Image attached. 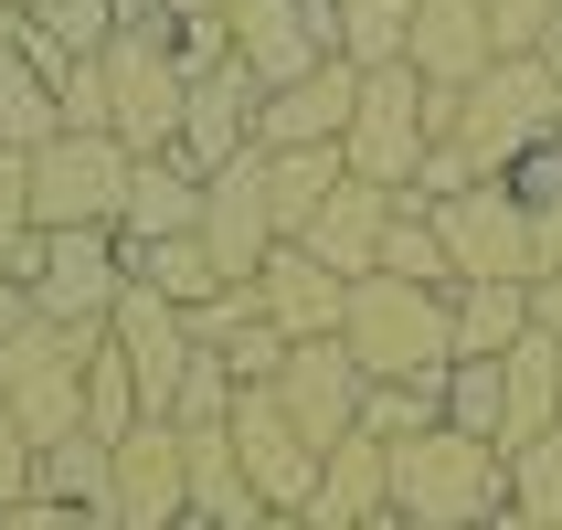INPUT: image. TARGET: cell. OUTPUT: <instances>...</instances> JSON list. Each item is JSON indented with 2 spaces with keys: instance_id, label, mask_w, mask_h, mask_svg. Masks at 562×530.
<instances>
[{
  "instance_id": "cell-1",
  "label": "cell",
  "mask_w": 562,
  "mask_h": 530,
  "mask_svg": "<svg viewBox=\"0 0 562 530\" xmlns=\"http://www.w3.org/2000/svg\"><path fill=\"white\" fill-rule=\"evenodd\" d=\"M340 350L361 361V382H436V372H457V286L361 277L350 308H340Z\"/></svg>"
},
{
  "instance_id": "cell-2",
  "label": "cell",
  "mask_w": 562,
  "mask_h": 530,
  "mask_svg": "<svg viewBox=\"0 0 562 530\" xmlns=\"http://www.w3.org/2000/svg\"><path fill=\"white\" fill-rule=\"evenodd\" d=\"M499 509H509V456L488 436L425 425V436L393 446V520L404 530H477Z\"/></svg>"
},
{
  "instance_id": "cell-3",
  "label": "cell",
  "mask_w": 562,
  "mask_h": 530,
  "mask_svg": "<svg viewBox=\"0 0 562 530\" xmlns=\"http://www.w3.org/2000/svg\"><path fill=\"white\" fill-rule=\"evenodd\" d=\"M552 127H562V75L541 54H499L457 95V149H468L477 181H509L531 149H552Z\"/></svg>"
},
{
  "instance_id": "cell-4",
  "label": "cell",
  "mask_w": 562,
  "mask_h": 530,
  "mask_svg": "<svg viewBox=\"0 0 562 530\" xmlns=\"http://www.w3.org/2000/svg\"><path fill=\"white\" fill-rule=\"evenodd\" d=\"M127 170H138V159H127L106 127H54V138L32 149V223H43V234H117Z\"/></svg>"
},
{
  "instance_id": "cell-5",
  "label": "cell",
  "mask_w": 562,
  "mask_h": 530,
  "mask_svg": "<svg viewBox=\"0 0 562 530\" xmlns=\"http://www.w3.org/2000/svg\"><path fill=\"white\" fill-rule=\"evenodd\" d=\"M106 329H54V318H32L22 340H0V404L22 414L32 446H64L86 436V350Z\"/></svg>"
},
{
  "instance_id": "cell-6",
  "label": "cell",
  "mask_w": 562,
  "mask_h": 530,
  "mask_svg": "<svg viewBox=\"0 0 562 530\" xmlns=\"http://www.w3.org/2000/svg\"><path fill=\"white\" fill-rule=\"evenodd\" d=\"M425 106H436V86H425L414 64H372V75H361V106H350V127H340V170H350V181L404 191L414 159L436 149Z\"/></svg>"
},
{
  "instance_id": "cell-7",
  "label": "cell",
  "mask_w": 562,
  "mask_h": 530,
  "mask_svg": "<svg viewBox=\"0 0 562 530\" xmlns=\"http://www.w3.org/2000/svg\"><path fill=\"white\" fill-rule=\"evenodd\" d=\"M181 54L159 43L149 22H127L117 43H106V138H117L127 159H149V149H181Z\"/></svg>"
},
{
  "instance_id": "cell-8",
  "label": "cell",
  "mask_w": 562,
  "mask_h": 530,
  "mask_svg": "<svg viewBox=\"0 0 562 530\" xmlns=\"http://www.w3.org/2000/svg\"><path fill=\"white\" fill-rule=\"evenodd\" d=\"M106 520L117 530H191V456L170 414H138L106 446Z\"/></svg>"
},
{
  "instance_id": "cell-9",
  "label": "cell",
  "mask_w": 562,
  "mask_h": 530,
  "mask_svg": "<svg viewBox=\"0 0 562 530\" xmlns=\"http://www.w3.org/2000/svg\"><path fill=\"white\" fill-rule=\"evenodd\" d=\"M436 245H446V266H457V286H477V277L531 286V202L509 181H468V191L436 202Z\"/></svg>"
},
{
  "instance_id": "cell-10",
  "label": "cell",
  "mask_w": 562,
  "mask_h": 530,
  "mask_svg": "<svg viewBox=\"0 0 562 530\" xmlns=\"http://www.w3.org/2000/svg\"><path fill=\"white\" fill-rule=\"evenodd\" d=\"M32 308L54 318V329H106L127 297V245L117 234H43L32 245Z\"/></svg>"
},
{
  "instance_id": "cell-11",
  "label": "cell",
  "mask_w": 562,
  "mask_h": 530,
  "mask_svg": "<svg viewBox=\"0 0 562 530\" xmlns=\"http://www.w3.org/2000/svg\"><path fill=\"white\" fill-rule=\"evenodd\" d=\"M223 32H234V64L277 95V86H297L308 64L340 54V0H234Z\"/></svg>"
},
{
  "instance_id": "cell-12",
  "label": "cell",
  "mask_w": 562,
  "mask_h": 530,
  "mask_svg": "<svg viewBox=\"0 0 562 530\" xmlns=\"http://www.w3.org/2000/svg\"><path fill=\"white\" fill-rule=\"evenodd\" d=\"M223 436H234V456H245V477H255V499L277 509V520H297V509H308L318 446L297 436V414L277 404V382H245V393H234V414H223Z\"/></svg>"
},
{
  "instance_id": "cell-13",
  "label": "cell",
  "mask_w": 562,
  "mask_h": 530,
  "mask_svg": "<svg viewBox=\"0 0 562 530\" xmlns=\"http://www.w3.org/2000/svg\"><path fill=\"white\" fill-rule=\"evenodd\" d=\"M202 245H213V277L223 286H255V277H266V255L286 245L277 213H266V149L202 170Z\"/></svg>"
},
{
  "instance_id": "cell-14",
  "label": "cell",
  "mask_w": 562,
  "mask_h": 530,
  "mask_svg": "<svg viewBox=\"0 0 562 530\" xmlns=\"http://www.w3.org/2000/svg\"><path fill=\"white\" fill-rule=\"evenodd\" d=\"M106 340H117V361L138 372V404H149V414H170V404H181V372L202 361V340H191V318L170 308L159 286H138V277H127L117 318H106Z\"/></svg>"
},
{
  "instance_id": "cell-15",
  "label": "cell",
  "mask_w": 562,
  "mask_h": 530,
  "mask_svg": "<svg viewBox=\"0 0 562 530\" xmlns=\"http://www.w3.org/2000/svg\"><path fill=\"white\" fill-rule=\"evenodd\" d=\"M361 393H372V382H361V361H350L340 340H297L286 372H277V404L297 414V436H308L318 456H329L340 436H361Z\"/></svg>"
},
{
  "instance_id": "cell-16",
  "label": "cell",
  "mask_w": 562,
  "mask_h": 530,
  "mask_svg": "<svg viewBox=\"0 0 562 530\" xmlns=\"http://www.w3.org/2000/svg\"><path fill=\"white\" fill-rule=\"evenodd\" d=\"M350 106H361V64H308L297 86H277L266 106H255V149H340Z\"/></svg>"
},
{
  "instance_id": "cell-17",
  "label": "cell",
  "mask_w": 562,
  "mask_h": 530,
  "mask_svg": "<svg viewBox=\"0 0 562 530\" xmlns=\"http://www.w3.org/2000/svg\"><path fill=\"white\" fill-rule=\"evenodd\" d=\"M255 106H266V86H255L245 64H213V75H191L181 95V159L191 170H223V159L255 149Z\"/></svg>"
},
{
  "instance_id": "cell-18",
  "label": "cell",
  "mask_w": 562,
  "mask_h": 530,
  "mask_svg": "<svg viewBox=\"0 0 562 530\" xmlns=\"http://www.w3.org/2000/svg\"><path fill=\"white\" fill-rule=\"evenodd\" d=\"M308 530H361V520H393V446L382 436H340L318 456V488L297 509Z\"/></svg>"
},
{
  "instance_id": "cell-19",
  "label": "cell",
  "mask_w": 562,
  "mask_h": 530,
  "mask_svg": "<svg viewBox=\"0 0 562 530\" xmlns=\"http://www.w3.org/2000/svg\"><path fill=\"white\" fill-rule=\"evenodd\" d=\"M404 64L425 75V86L468 95L477 75L499 64V43H488V11H477V0H414V43H404Z\"/></svg>"
},
{
  "instance_id": "cell-20",
  "label": "cell",
  "mask_w": 562,
  "mask_h": 530,
  "mask_svg": "<svg viewBox=\"0 0 562 530\" xmlns=\"http://www.w3.org/2000/svg\"><path fill=\"white\" fill-rule=\"evenodd\" d=\"M255 308L277 318L286 340H340V308H350V277H329L308 245H277L266 277H255Z\"/></svg>"
},
{
  "instance_id": "cell-21",
  "label": "cell",
  "mask_w": 562,
  "mask_h": 530,
  "mask_svg": "<svg viewBox=\"0 0 562 530\" xmlns=\"http://www.w3.org/2000/svg\"><path fill=\"white\" fill-rule=\"evenodd\" d=\"M382 234H393V191H382V181H340L329 202H318V223L297 234V245H308L329 277L361 286V277H382Z\"/></svg>"
},
{
  "instance_id": "cell-22",
  "label": "cell",
  "mask_w": 562,
  "mask_h": 530,
  "mask_svg": "<svg viewBox=\"0 0 562 530\" xmlns=\"http://www.w3.org/2000/svg\"><path fill=\"white\" fill-rule=\"evenodd\" d=\"M202 223V170L181 149H149L127 170V213H117V245H159V234H191Z\"/></svg>"
},
{
  "instance_id": "cell-23",
  "label": "cell",
  "mask_w": 562,
  "mask_h": 530,
  "mask_svg": "<svg viewBox=\"0 0 562 530\" xmlns=\"http://www.w3.org/2000/svg\"><path fill=\"white\" fill-rule=\"evenodd\" d=\"M499 393H509V425H499V446L562 436V340L520 329V340H509V361H499Z\"/></svg>"
},
{
  "instance_id": "cell-24",
  "label": "cell",
  "mask_w": 562,
  "mask_h": 530,
  "mask_svg": "<svg viewBox=\"0 0 562 530\" xmlns=\"http://www.w3.org/2000/svg\"><path fill=\"white\" fill-rule=\"evenodd\" d=\"M181 456H191V520L202 530H255V520H277V509L255 499V477H245V456H234V436H181Z\"/></svg>"
},
{
  "instance_id": "cell-25",
  "label": "cell",
  "mask_w": 562,
  "mask_h": 530,
  "mask_svg": "<svg viewBox=\"0 0 562 530\" xmlns=\"http://www.w3.org/2000/svg\"><path fill=\"white\" fill-rule=\"evenodd\" d=\"M127 277H138V286H159V297H170L181 318L223 297V277H213V245H202V223H191V234H159V245H127Z\"/></svg>"
},
{
  "instance_id": "cell-26",
  "label": "cell",
  "mask_w": 562,
  "mask_h": 530,
  "mask_svg": "<svg viewBox=\"0 0 562 530\" xmlns=\"http://www.w3.org/2000/svg\"><path fill=\"white\" fill-rule=\"evenodd\" d=\"M350 170H340V149H266V213H277V234L297 245L318 223V202L340 191Z\"/></svg>"
},
{
  "instance_id": "cell-27",
  "label": "cell",
  "mask_w": 562,
  "mask_h": 530,
  "mask_svg": "<svg viewBox=\"0 0 562 530\" xmlns=\"http://www.w3.org/2000/svg\"><path fill=\"white\" fill-rule=\"evenodd\" d=\"M520 329H531V286H509V277L457 286V361H509Z\"/></svg>"
},
{
  "instance_id": "cell-28",
  "label": "cell",
  "mask_w": 562,
  "mask_h": 530,
  "mask_svg": "<svg viewBox=\"0 0 562 530\" xmlns=\"http://www.w3.org/2000/svg\"><path fill=\"white\" fill-rule=\"evenodd\" d=\"M64 127V106H54V75L32 54H0V149H43Z\"/></svg>"
},
{
  "instance_id": "cell-29",
  "label": "cell",
  "mask_w": 562,
  "mask_h": 530,
  "mask_svg": "<svg viewBox=\"0 0 562 530\" xmlns=\"http://www.w3.org/2000/svg\"><path fill=\"white\" fill-rule=\"evenodd\" d=\"M499 456H509V520L520 530H562V436L499 446Z\"/></svg>"
},
{
  "instance_id": "cell-30",
  "label": "cell",
  "mask_w": 562,
  "mask_h": 530,
  "mask_svg": "<svg viewBox=\"0 0 562 530\" xmlns=\"http://www.w3.org/2000/svg\"><path fill=\"white\" fill-rule=\"evenodd\" d=\"M414 43V0H340V64H404Z\"/></svg>"
},
{
  "instance_id": "cell-31",
  "label": "cell",
  "mask_w": 562,
  "mask_h": 530,
  "mask_svg": "<svg viewBox=\"0 0 562 530\" xmlns=\"http://www.w3.org/2000/svg\"><path fill=\"white\" fill-rule=\"evenodd\" d=\"M425 425H446V372L436 382H372V393H361V436L404 446V436H425Z\"/></svg>"
},
{
  "instance_id": "cell-32",
  "label": "cell",
  "mask_w": 562,
  "mask_h": 530,
  "mask_svg": "<svg viewBox=\"0 0 562 530\" xmlns=\"http://www.w3.org/2000/svg\"><path fill=\"white\" fill-rule=\"evenodd\" d=\"M138 414H149V404H138V372L117 361V340H95V350H86V436L117 446Z\"/></svg>"
},
{
  "instance_id": "cell-33",
  "label": "cell",
  "mask_w": 562,
  "mask_h": 530,
  "mask_svg": "<svg viewBox=\"0 0 562 530\" xmlns=\"http://www.w3.org/2000/svg\"><path fill=\"white\" fill-rule=\"evenodd\" d=\"M32 245H43V223H32V149H0V277H32Z\"/></svg>"
},
{
  "instance_id": "cell-34",
  "label": "cell",
  "mask_w": 562,
  "mask_h": 530,
  "mask_svg": "<svg viewBox=\"0 0 562 530\" xmlns=\"http://www.w3.org/2000/svg\"><path fill=\"white\" fill-rule=\"evenodd\" d=\"M446 425H457V436H488V446H499V425H509L499 361H457V372H446Z\"/></svg>"
},
{
  "instance_id": "cell-35",
  "label": "cell",
  "mask_w": 562,
  "mask_h": 530,
  "mask_svg": "<svg viewBox=\"0 0 562 530\" xmlns=\"http://www.w3.org/2000/svg\"><path fill=\"white\" fill-rule=\"evenodd\" d=\"M382 277L457 286V266H446V245H436V213H404V202H393V234H382Z\"/></svg>"
},
{
  "instance_id": "cell-36",
  "label": "cell",
  "mask_w": 562,
  "mask_h": 530,
  "mask_svg": "<svg viewBox=\"0 0 562 530\" xmlns=\"http://www.w3.org/2000/svg\"><path fill=\"white\" fill-rule=\"evenodd\" d=\"M234 393H245V382H234V372L213 361V350H202V361L181 372V404H170V425H181V436H213L223 414H234Z\"/></svg>"
},
{
  "instance_id": "cell-37",
  "label": "cell",
  "mask_w": 562,
  "mask_h": 530,
  "mask_svg": "<svg viewBox=\"0 0 562 530\" xmlns=\"http://www.w3.org/2000/svg\"><path fill=\"white\" fill-rule=\"evenodd\" d=\"M286 350H297V340H286L277 318H245V329H223V340H213V361H223L234 382H277V372H286Z\"/></svg>"
},
{
  "instance_id": "cell-38",
  "label": "cell",
  "mask_w": 562,
  "mask_h": 530,
  "mask_svg": "<svg viewBox=\"0 0 562 530\" xmlns=\"http://www.w3.org/2000/svg\"><path fill=\"white\" fill-rule=\"evenodd\" d=\"M54 106H64V127H106V54H75L54 75Z\"/></svg>"
},
{
  "instance_id": "cell-39",
  "label": "cell",
  "mask_w": 562,
  "mask_h": 530,
  "mask_svg": "<svg viewBox=\"0 0 562 530\" xmlns=\"http://www.w3.org/2000/svg\"><path fill=\"white\" fill-rule=\"evenodd\" d=\"M477 11H488V43H499V54H531L562 0H477Z\"/></svg>"
},
{
  "instance_id": "cell-40",
  "label": "cell",
  "mask_w": 562,
  "mask_h": 530,
  "mask_svg": "<svg viewBox=\"0 0 562 530\" xmlns=\"http://www.w3.org/2000/svg\"><path fill=\"white\" fill-rule=\"evenodd\" d=\"M32 456H43V446L22 436V414L0 404V509H11V499H32Z\"/></svg>"
},
{
  "instance_id": "cell-41",
  "label": "cell",
  "mask_w": 562,
  "mask_h": 530,
  "mask_svg": "<svg viewBox=\"0 0 562 530\" xmlns=\"http://www.w3.org/2000/svg\"><path fill=\"white\" fill-rule=\"evenodd\" d=\"M0 530H86V509H64V499H11V509H0Z\"/></svg>"
},
{
  "instance_id": "cell-42",
  "label": "cell",
  "mask_w": 562,
  "mask_h": 530,
  "mask_svg": "<svg viewBox=\"0 0 562 530\" xmlns=\"http://www.w3.org/2000/svg\"><path fill=\"white\" fill-rule=\"evenodd\" d=\"M32 318H43V308H32V286H22V277H0V340H22Z\"/></svg>"
},
{
  "instance_id": "cell-43",
  "label": "cell",
  "mask_w": 562,
  "mask_h": 530,
  "mask_svg": "<svg viewBox=\"0 0 562 530\" xmlns=\"http://www.w3.org/2000/svg\"><path fill=\"white\" fill-rule=\"evenodd\" d=\"M531 329H541V340H562V277H531Z\"/></svg>"
},
{
  "instance_id": "cell-44",
  "label": "cell",
  "mask_w": 562,
  "mask_h": 530,
  "mask_svg": "<svg viewBox=\"0 0 562 530\" xmlns=\"http://www.w3.org/2000/svg\"><path fill=\"white\" fill-rule=\"evenodd\" d=\"M531 54H541V64H552V75H562V11H552V22H541V43H531Z\"/></svg>"
},
{
  "instance_id": "cell-45",
  "label": "cell",
  "mask_w": 562,
  "mask_h": 530,
  "mask_svg": "<svg viewBox=\"0 0 562 530\" xmlns=\"http://www.w3.org/2000/svg\"><path fill=\"white\" fill-rule=\"evenodd\" d=\"M0 54H22V0H0Z\"/></svg>"
},
{
  "instance_id": "cell-46",
  "label": "cell",
  "mask_w": 562,
  "mask_h": 530,
  "mask_svg": "<svg viewBox=\"0 0 562 530\" xmlns=\"http://www.w3.org/2000/svg\"><path fill=\"white\" fill-rule=\"evenodd\" d=\"M297 530H308V520H297ZM361 530H404V520H361Z\"/></svg>"
},
{
  "instance_id": "cell-47",
  "label": "cell",
  "mask_w": 562,
  "mask_h": 530,
  "mask_svg": "<svg viewBox=\"0 0 562 530\" xmlns=\"http://www.w3.org/2000/svg\"><path fill=\"white\" fill-rule=\"evenodd\" d=\"M477 530H520V520H509V509H499V520H477Z\"/></svg>"
},
{
  "instance_id": "cell-48",
  "label": "cell",
  "mask_w": 562,
  "mask_h": 530,
  "mask_svg": "<svg viewBox=\"0 0 562 530\" xmlns=\"http://www.w3.org/2000/svg\"><path fill=\"white\" fill-rule=\"evenodd\" d=\"M255 530H297V520H255Z\"/></svg>"
},
{
  "instance_id": "cell-49",
  "label": "cell",
  "mask_w": 562,
  "mask_h": 530,
  "mask_svg": "<svg viewBox=\"0 0 562 530\" xmlns=\"http://www.w3.org/2000/svg\"><path fill=\"white\" fill-rule=\"evenodd\" d=\"M552 159H562V127H552Z\"/></svg>"
},
{
  "instance_id": "cell-50",
  "label": "cell",
  "mask_w": 562,
  "mask_h": 530,
  "mask_svg": "<svg viewBox=\"0 0 562 530\" xmlns=\"http://www.w3.org/2000/svg\"><path fill=\"white\" fill-rule=\"evenodd\" d=\"M191 530H202V520H191Z\"/></svg>"
}]
</instances>
